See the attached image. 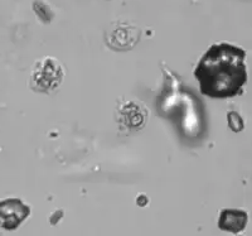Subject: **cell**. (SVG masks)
<instances>
[{
  "instance_id": "obj_1",
  "label": "cell",
  "mask_w": 252,
  "mask_h": 236,
  "mask_svg": "<svg viewBox=\"0 0 252 236\" xmlns=\"http://www.w3.org/2000/svg\"><path fill=\"white\" fill-rule=\"evenodd\" d=\"M246 51L229 42L213 43L193 71L199 92L211 99H232L244 92L247 82Z\"/></svg>"
},
{
  "instance_id": "obj_2",
  "label": "cell",
  "mask_w": 252,
  "mask_h": 236,
  "mask_svg": "<svg viewBox=\"0 0 252 236\" xmlns=\"http://www.w3.org/2000/svg\"><path fill=\"white\" fill-rule=\"evenodd\" d=\"M31 215V207L19 199H8L0 201V228L4 230H15Z\"/></svg>"
},
{
  "instance_id": "obj_3",
  "label": "cell",
  "mask_w": 252,
  "mask_h": 236,
  "mask_svg": "<svg viewBox=\"0 0 252 236\" xmlns=\"http://www.w3.org/2000/svg\"><path fill=\"white\" fill-rule=\"evenodd\" d=\"M247 213L241 210H223L220 212L218 226L220 230L237 234L246 226Z\"/></svg>"
},
{
  "instance_id": "obj_4",
  "label": "cell",
  "mask_w": 252,
  "mask_h": 236,
  "mask_svg": "<svg viewBox=\"0 0 252 236\" xmlns=\"http://www.w3.org/2000/svg\"><path fill=\"white\" fill-rule=\"evenodd\" d=\"M33 10H34L38 14V17L43 20V22H46V23L51 22V19L53 18V12H52L51 8H49V6L47 5V3H44V1H39V0H38V1H34V3H33Z\"/></svg>"
},
{
  "instance_id": "obj_5",
  "label": "cell",
  "mask_w": 252,
  "mask_h": 236,
  "mask_svg": "<svg viewBox=\"0 0 252 236\" xmlns=\"http://www.w3.org/2000/svg\"><path fill=\"white\" fill-rule=\"evenodd\" d=\"M228 125L233 132H241L244 129V120L237 112L231 111L228 112Z\"/></svg>"
}]
</instances>
